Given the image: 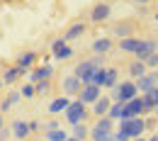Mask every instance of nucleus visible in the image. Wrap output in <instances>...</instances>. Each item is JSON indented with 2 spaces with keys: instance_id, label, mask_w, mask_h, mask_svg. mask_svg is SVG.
Wrapping results in <instances>:
<instances>
[{
  "instance_id": "f257e3e1",
  "label": "nucleus",
  "mask_w": 158,
  "mask_h": 141,
  "mask_svg": "<svg viewBox=\"0 0 158 141\" xmlns=\"http://www.w3.org/2000/svg\"><path fill=\"white\" fill-rule=\"evenodd\" d=\"M100 66H102V56H95V59H85V61H80L78 66H76L73 76H76V78H78L83 85H88V83H90V76L98 71Z\"/></svg>"
},
{
  "instance_id": "f03ea898",
  "label": "nucleus",
  "mask_w": 158,
  "mask_h": 141,
  "mask_svg": "<svg viewBox=\"0 0 158 141\" xmlns=\"http://www.w3.org/2000/svg\"><path fill=\"white\" fill-rule=\"evenodd\" d=\"M134 97H139V90H136V83L134 81L119 83L117 88H112V100L114 102H129Z\"/></svg>"
},
{
  "instance_id": "7ed1b4c3",
  "label": "nucleus",
  "mask_w": 158,
  "mask_h": 141,
  "mask_svg": "<svg viewBox=\"0 0 158 141\" xmlns=\"http://www.w3.org/2000/svg\"><path fill=\"white\" fill-rule=\"evenodd\" d=\"M143 129H146V119H141V117H129V119L119 122V131L129 134V139H139L143 134Z\"/></svg>"
},
{
  "instance_id": "20e7f679",
  "label": "nucleus",
  "mask_w": 158,
  "mask_h": 141,
  "mask_svg": "<svg viewBox=\"0 0 158 141\" xmlns=\"http://www.w3.org/2000/svg\"><path fill=\"white\" fill-rule=\"evenodd\" d=\"M63 114H66V119H68L71 126H76V124H83V122H85L88 110H85V105H83L80 100H76V102H71V105H68V110H66Z\"/></svg>"
},
{
  "instance_id": "39448f33",
  "label": "nucleus",
  "mask_w": 158,
  "mask_h": 141,
  "mask_svg": "<svg viewBox=\"0 0 158 141\" xmlns=\"http://www.w3.org/2000/svg\"><path fill=\"white\" fill-rule=\"evenodd\" d=\"M112 129H114V119H110V117H100V122L90 129V136H93V141H105L110 134H114Z\"/></svg>"
},
{
  "instance_id": "423d86ee",
  "label": "nucleus",
  "mask_w": 158,
  "mask_h": 141,
  "mask_svg": "<svg viewBox=\"0 0 158 141\" xmlns=\"http://www.w3.org/2000/svg\"><path fill=\"white\" fill-rule=\"evenodd\" d=\"M51 54H54L56 59L66 61V59H71V56H73V49L68 46V41L61 37V39H54V41H51Z\"/></svg>"
},
{
  "instance_id": "0eeeda50",
  "label": "nucleus",
  "mask_w": 158,
  "mask_h": 141,
  "mask_svg": "<svg viewBox=\"0 0 158 141\" xmlns=\"http://www.w3.org/2000/svg\"><path fill=\"white\" fill-rule=\"evenodd\" d=\"M100 97H102V95H100V88H95V85H83L80 93H78V100L83 102V105H95Z\"/></svg>"
},
{
  "instance_id": "6e6552de",
  "label": "nucleus",
  "mask_w": 158,
  "mask_h": 141,
  "mask_svg": "<svg viewBox=\"0 0 158 141\" xmlns=\"http://www.w3.org/2000/svg\"><path fill=\"white\" fill-rule=\"evenodd\" d=\"M143 112V97H134V100L124 102V117L122 119H129V117H141ZM119 119V122H122Z\"/></svg>"
},
{
  "instance_id": "1a4fd4ad",
  "label": "nucleus",
  "mask_w": 158,
  "mask_h": 141,
  "mask_svg": "<svg viewBox=\"0 0 158 141\" xmlns=\"http://www.w3.org/2000/svg\"><path fill=\"white\" fill-rule=\"evenodd\" d=\"M151 54H158V41L156 39H143L141 49L136 51V61H146Z\"/></svg>"
},
{
  "instance_id": "9d476101",
  "label": "nucleus",
  "mask_w": 158,
  "mask_h": 141,
  "mask_svg": "<svg viewBox=\"0 0 158 141\" xmlns=\"http://www.w3.org/2000/svg\"><path fill=\"white\" fill-rule=\"evenodd\" d=\"M153 88H158V81H156V76L153 73H146V76H141V78H136V90L139 93H151Z\"/></svg>"
},
{
  "instance_id": "9b49d317",
  "label": "nucleus",
  "mask_w": 158,
  "mask_h": 141,
  "mask_svg": "<svg viewBox=\"0 0 158 141\" xmlns=\"http://www.w3.org/2000/svg\"><path fill=\"white\" fill-rule=\"evenodd\" d=\"M110 12H112V7H110L107 2H98V5L93 7V12H90V20L93 22H105L110 17Z\"/></svg>"
},
{
  "instance_id": "f8f14e48",
  "label": "nucleus",
  "mask_w": 158,
  "mask_h": 141,
  "mask_svg": "<svg viewBox=\"0 0 158 141\" xmlns=\"http://www.w3.org/2000/svg\"><path fill=\"white\" fill-rule=\"evenodd\" d=\"M119 49H122V51H127V54H136L139 49H141V39H136V37L119 39Z\"/></svg>"
},
{
  "instance_id": "ddd939ff",
  "label": "nucleus",
  "mask_w": 158,
  "mask_h": 141,
  "mask_svg": "<svg viewBox=\"0 0 158 141\" xmlns=\"http://www.w3.org/2000/svg\"><path fill=\"white\" fill-rule=\"evenodd\" d=\"M51 73H54V68H51V66H39L37 71H32V76H29V81H32V83H41V81H49V78H51Z\"/></svg>"
},
{
  "instance_id": "4468645a",
  "label": "nucleus",
  "mask_w": 158,
  "mask_h": 141,
  "mask_svg": "<svg viewBox=\"0 0 158 141\" xmlns=\"http://www.w3.org/2000/svg\"><path fill=\"white\" fill-rule=\"evenodd\" d=\"M32 129H29V122H24V119H15L12 122V136H17V139H24L27 134H29Z\"/></svg>"
},
{
  "instance_id": "2eb2a0df",
  "label": "nucleus",
  "mask_w": 158,
  "mask_h": 141,
  "mask_svg": "<svg viewBox=\"0 0 158 141\" xmlns=\"http://www.w3.org/2000/svg\"><path fill=\"white\" fill-rule=\"evenodd\" d=\"M68 105H71V100L68 97H56V100H51L49 102V114H59V112H66L68 110Z\"/></svg>"
},
{
  "instance_id": "dca6fc26",
  "label": "nucleus",
  "mask_w": 158,
  "mask_h": 141,
  "mask_svg": "<svg viewBox=\"0 0 158 141\" xmlns=\"http://www.w3.org/2000/svg\"><path fill=\"white\" fill-rule=\"evenodd\" d=\"M110 107H112V100H110V97H100V100L93 105V112H95L98 117H107Z\"/></svg>"
},
{
  "instance_id": "f3484780",
  "label": "nucleus",
  "mask_w": 158,
  "mask_h": 141,
  "mask_svg": "<svg viewBox=\"0 0 158 141\" xmlns=\"http://www.w3.org/2000/svg\"><path fill=\"white\" fill-rule=\"evenodd\" d=\"M153 107H158V88L143 95V112H153Z\"/></svg>"
},
{
  "instance_id": "a211bd4d",
  "label": "nucleus",
  "mask_w": 158,
  "mask_h": 141,
  "mask_svg": "<svg viewBox=\"0 0 158 141\" xmlns=\"http://www.w3.org/2000/svg\"><path fill=\"white\" fill-rule=\"evenodd\" d=\"M34 61H37V54H34V51H27V54H22L20 59H17V63H15V66L20 68V73H24V71H27Z\"/></svg>"
},
{
  "instance_id": "6ab92c4d",
  "label": "nucleus",
  "mask_w": 158,
  "mask_h": 141,
  "mask_svg": "<svg viewBox=\"0 0 158 141\" xmlns=\"http://www.w3.org/2000/svg\"><path fill=\"white\" fill-rule=\"evenodd\" d=\"M105 78H107V68L105 66H100L98 71L90 76V83L88 85H95V88H105Z\"/></svg>"
},
{
  "instance_id": "aec40b11",
  "label": "nucleus",
  "mask_w": 158,
  "mask_h": 141,
  "mask_svg": "<svg viewBox=\"0 0 158 141\" xmlns=\"http://www.w3.org/2000/svg\"><path fill=\"white\" fill-rule=\"evenodd\" d=\"M80 85H83V83H80L76 76H68V78L63 81V90H66L68 95H76V93H80Z\"/></svg>"
},
{
  "instance_id": "412c9836",
  "label": "nucleus",
  "mask_w": 158,
  "mask_h": 141,
  "mask_svg": "<svg viewBox=\"0 0 158 141\" xmlns=\"http://www.w3.org/2000/svg\"><path fill=\"white\" fill-rule=\"evenodd\" d=\"M90 49H93V51H95L98 56H102V54H107V51L112 49V41L102 37V39H95V41H93V46H90Z\"/></svg>"
},
{
  "instance_id": "4be33fe9",
  "label": "nucleus",
  "mask_w": 158,
  "mask_h": 141,
  "mask_svg": "<svg viewBox=\"0 0 158 141\" xmlns=\"http://www.w3.org/2000/svg\"><path fill=\"white\" fill-rule=\"evenodd\" d=\"M83 32H85V24H83V22H78V24L68 27V32H66V37H63V39H66V41H73V39H78Z\"/></svg>"
},
{
  "instance_id": "5701e85b",
  "label": "nucleus",
  "mask_w": 158,
  "mask_h": 141,
  "mask_svg": "<svg viewBox=\"0 0 158 141\" xmlns=\"http://www.w3.org/2000/svg\"><path fill=\"white\" fill-rule=\"evenodd\" d=\"M107 117H110V119H114V122H119L122 117H124V102H112V107H110Z\"/></svg>"
},
{
  "instance_id": "b1692460",
  "label": "nucleus",
  "mask_w": 158,
  "mask_h": 141,
  "mask_svg": "<svg viewBox=\"0 0 158 141\" xmlns=\"http://www.w3.org/2000/svg\"><path fill=\"white\" fill-rule=\"evenodd\" d=\"M17 78H20V68H17V66H12V68H7V71L2 73V83H5V85H12Z\"/></svg>"
},
{
  "instance_id": "393cba45",
  "label": "nucleus",
  "mask_w": 158,
  "mask_h": 141,
  "mask_svg": "<svg viewBox=\"0 0 158 141\" xmlns=\"http://www.w3.org/2000/svg\"><path fill=\"white\" fill-rule=\"evenodd\" d=\"M20 97H22V93H17V90H15V93H10V97L0 105V114H2V112H7L12 105H17V102H20Z\"/></svg>"
},
{
  "instance_id": "a878e982",
  "label": "nucleus",
  "mask_w": 158,
  "mask_h": 141,
  "mask_svg": "<svg viewBox=\"0 0 158 141\" xmlns=\"http://www.w3.org/2000/svg\"><path fill=\"white\" fill-rule=\"evenodd\" d=\"M129 73H131V78H141V76H146V63H143V61L131 63V66H129Z\"/></svg>"
},
{
  "instance_id": "bb28decb",
  "label": "nucleus",
  "mask_w": 158,
  "mask_h": 141,
  "mask_svg": "<svg viewBox=\"0 0 158 141\" xmlns=\"http://www.w3.org/2000/svg\"><path fill=\"white\" fill-rule=\"evenodd\" d=\"M119 76H117V71L114 68H107V78H105V88H117L119 85Z\"/></svg>"
},
{
  "instance_id": "cd10ccee",
  "label": "nucleus",
  "mask_w": 158,
  "mask_h": 141,
  "mask_svg": "<svg viewBox=\"0 0 158 141\" xmlns=\"http://www.w3.org/2000/svg\"><path fill=\"white\" fill-rule=\"evenodd\" d=\"M68 134L63 129H54V131H46V141H66Z\"/></svg>"
},
{
  "instance_id": "c85d7f7f",
  "label": "nucleus",
  "mask_w": 158,
  "mask_h": 141,
  "mask_svg": "<svg viewBox=\"0 0 158 141\" xmlns=\"http://www.w3.org/2000/svg\"><path fill=\"white\" fill-rule=\"evenodd\" d=\"M114 34H117L119 39L131 37V24H117V27H114Z\"/></svg>"
},
{
  "instance_id": "c756f323",
  "label": "nucleus",
  "mask_w": 158,
  "mask_h": 141,
  "mask_svg": "<svg viewBox=\"0 0 158 141\" xmlns=\"http://www.w3.org/2000/svg\"><path fill=\"white\" fill-rule=\"evenodd\" d=\"M88 134H90V131H88V126H85V124H76V126H73V136H76L78 141H85Z\"/></svg>"
},
{
  "instance_id": "7c9ffc66",
  "label": "nucleus",
  "mask_w": 158,
  "mask_h": 141,
  "mask_svg": "<svg viewBox=\"0 0 158 141\" xmlns=\"http://www.w3.org/2000/svg\"><path fill=\"white\" fill-rule=\"evenodd\" d=\"M37 90H34V85L32 83H27V85H22V97H32Z\"/></svg>"
},
{
  "instance_id": "2f4dec72",
  "label": "nucleus",
  "mask_w": 158,
  "mask_h": 141,
  "mask_svg": "<svg viewBox=\"0 0 158 141\" xmlns=\"http://www.w3.org/2000/svg\"><path fill=\"white\" fill-rule=\"evenodd\" d=\"M143 63H146V66H151V68H158V54H151Z\"/></svg>"
},
{
  "instance_id": "473e14b6",
  "label": "nucleus",
  "mask_w": 158,
  "mask_h": 141,
  "mask_svg": "<svg viewBox=\"0 0 158 141\" xmlns=\"http://www.w3.org/2000/svg\"><path fill=\"white\" fill-rule=\"evenodd\" d=\"M34 90H37L39 95H41V93H46V90H49V83H46V81H41V83H34Z\"/></svg>"
},
{
  "instance_id": "72a5a7b5",
  "label": "nucleus",
  "mask_w": 158,
  "mask_h": 141,
  "mask_svg": "<svg viewBox=\"0 0 158 141\" xmlns=\"http://www.w3.org/2000/svg\"><path fill=\"white\" fill-rule=\"evenodd\" d=\"M114 141H131V139H129V134H124V131H114Z\"/></svg>"
},
{
  "instance_id": "f704fd0d",
  "label": "nucleus",
  "mask_w": 158,
  "mask_h": 141,
  "mask_svg": "<svg viewBox=\"0 0 158 141\" xmlns=\"http://www.w3.org/2000/svg\"><path fill=\"white\" fill-rule=\"evenodd\" d=\"M54 129H59V122H49L46 124V131H54Z\"/></svg>"
},
{
  "instance_id": "c9c22d12",
  "label": "nucleus",
  "mask_w": 158,
  "mask_h": 141,
  "mask_svg": "<svg viewBox=\"0 0 158 141\" xmlns=\"http://www.w3.org/2000/svg\"><path fill=\"white\" fill-rule=\"evenodd\" d=\"M10 131H12V129H10ZM10 131H7V129H0V139L5 141V139H7V136H10Z\"/></svg>"
},
{
  "instance_id": "e433bc0d",
  "label": "nucleus",
  "mask_w": 158,
  "mask_h": 141,
  "mask_svg": "<svg viewBox=\"0 0 158 141\" xmlns=\"http://www.w3.org/2000/svg\"><path fill=\"white\" fill-rule=\"evenodd\" d=\"M134 2H139V5H146V2H148V0H134Z\"/></svg>"
},
{
  "instance_id": "4c0bfd02",
  "label": "nucleus",
  "mask_w": 158,
  "mask_h": 141,
  "mask_svg": "<svg viewBox=\"0 0 158 141\" xmlns=\"http://www.w3.org/2000/svg\"><path fill=\"white\" fill-rule=\"evenodd\" d=\"M66 141H78V139H76V136H68V139H66Z\"/></svg>"
},
{
  "instance_id": "58836bf2",
  "label": "nucleus",
  "mask_w": 158,
  "mask_h": 141,
  "mask_svg": "<svg viewBox=\"0 0 158 141\" xmlns=\"http://www.w3.org/2000/svg\"><path fill=\"white\" fill-rule=\"evenodd\" d=\"M148 141H158V134H156V136H151V139H148Z\"/></svg>"
},
{
  "instance_id": "ea45409f",
  "label": "nucleus",
  "mask_w": 158,
  "mask_h": 141,
  "mask_svg": "<svg viewBox=\"0 0 158 141\" xmlns=\"http://www.w3.org/2000/svg\"><path fill=\"white\" fill-rule=\"evenodd\" d=\"M153 76H156V81H158V68H156V71H153Z\"/></svg>"
},
{
  "instance_id": "a19ab883",
  "label": "nucleus",
  "mask_w": 158,
  "mask_h": 141,
  "mask_svg": "<svg viewBox=\"0 0 158 141\" xmlns=\"http://www.w3.org/2000/svg\"><path fill=\"white\" fill-rule=\"evenodd\" d=\"M131 141H146V139H141V136H139V139H131Z\"/></svg>"
},
{
  "instance_id": "79ce46f5",
  "label": "nucleus",
  "mask_w": 158,
  "mask_h": 141,
  "mask_svg": "<svg viewBox=\"0 0 158 141\" xmlns=\"http://www.w3.org/2000/svg\"><path fill=\"white\" fill-rule=\"evenodd\" d=\"M0 129H2V114H0Z\"/></svg>"
},
{
  "instance_id": "37998d69",
  "label": "nucleus",
  "mask_w": 158,
  "mask_h": 141,
  "mask_svg": "<svg viewBox=\"0 0 158 141\" xmlns=\"http://www.w3.org/2000/svg\"><path fill=\"white\" fill-rule=\"evenodd\" d=\"M2 2H15V0H2Z\"/></svg>"
},
{
  "instance_id": "c03bdc74",
  "label": "nucleus",
  "mask_w": 158,
  "mask_h": 141,
  "mask_svg": "<svg viewBox=\"0 0 158 141\" xmlns=\"http://www.w3.org/2000/svg\"><path fill=\"white\" fill-rule=\"evenodd\" d=\"M2 85H5V83H2V78H0V88H2Z\"/></svg>"
},
{
  "instance_id": "a18cd8bd",
  "label": "nucleus",
  "mask_w": 158,
  "mask_h": 141,
  "mask_svg": "<svg viewBox=\"0 0 158 141\" xmlns=\"http://www.w3.org/2000/svg\"><path fill=\"white\" fill-rule=\"evenodd\" d=\"M153 112H156V114H158V107H153Z\"/></svg>"
},
{
  "instance_id": "49530a36",
  "label": "nucleus",
  "mask_w": 158,
  "mask_h": 141,
  "mask_svg": "<svg viewBox=\"0 0 158 141\" xmlns=\"http://www.w3.org/2000/svg\"><path fill=\"white\" fill-rule=\"evenodd\" d=\"M153 17H156V22H158V12H156V15H153Z\"/></svg>"
},
{
  "instance_id": "de8ad7c7",
  "label": "nucleus",
  "mask_w": 158,
  "mask_h": 141,
  "mask_svg": "<svg viewBox=\"0 0 158 141\" xmlns=\"http://www.w3.org/2000/svg\"><path fill=\"white\" fill-rule=\"evenodd\" d=\"M0 141H2V139H0Z\"/></svg>"
}]
</instances>
